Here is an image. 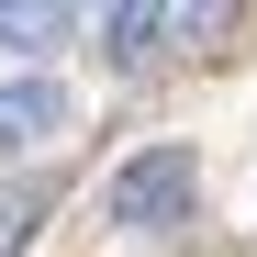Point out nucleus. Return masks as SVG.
<instances>
[{
  "mask_svg": "<svg viewBox=\"0 0 257 257\" xmlns=\"http://www.w3.org/2000/svg\"><path fill=\"white\" fill-rule=\"evenodd\" d=\"M190 201H201V157H190V146H146V157H123L112 190H101V212H112L123 235H168V224H190Z\"/></svg>",
  "mask_w": 257,
  "mask_h": 257,
  "instance_id": "nucleus-1",
  "label": "nucleus"
},
{
  "mask_svg": "<svg viewBox=\"0 0 257 257\" xmlns=\"http://www.w3.org/2000/svg\"><path fill=\"white\" fill-rule=\"evenodd\" d=\"M45 135H67V90L56 78H0V146H45Z\"/></svg>",
  "mask_w": 257,
  "mask_h": 257,
  "instance_id": "nucleus-2",
  "label": "nucleus"
},
{
  "mask_svg": "<svg viewBox=\"0 0 257 257\" xmlns=\"http://www.w3.org/2000/svg\"><path fill=\"white\" fill-rule=\"evenodd\" d=\"M157 34H168V0H112V12H101V56L112 67H146Z\"/></svg>",
  "mask_w": 257,
  "mask_h": 257,
  "instance_id": "nucleus-3",
  "label": "nucleus"
},
{
  "mask_svg": "<svg viewBox=\"0 0 257 257\" xmlns=\"http://www.w3.org/2000/svg\"><path fill=\"white\" fill-rule=\"evenodd\" d=\"M67 23H78V0H0V45H23V56L56 45Z\"/></svg>",
  "mask_w": 257,
  "mask_h": 257,
  "instance_id": "nucleus-4",
  "label": "nucleus"
},
{
  "mask_svg": "<svg viewBox=\"0 0 257 257\" xmlns=\"http://www.w3.org/2000/svg\"><path fill=\"white\" fill-rule=\"evenodd\" d=\"M34 224H45V190H0V257H12Z\"/></svg>",
  "mask_w": 257,
  "mask_h": 257,
  "instance_id": "nucleus-5",
  "label": "nucleus"
}]
</instances>
